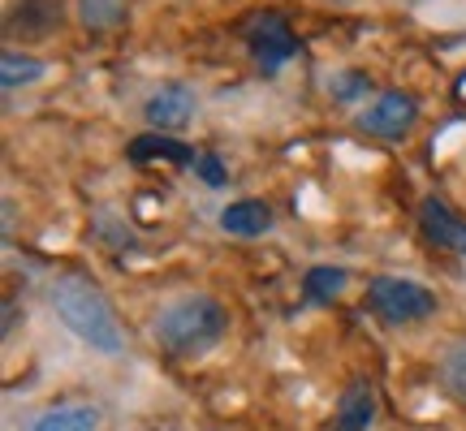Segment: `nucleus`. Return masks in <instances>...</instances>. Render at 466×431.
I'll use <instances>...</instances> for the list:
<instances>
[{"instance_id":"f257e3e1","label":"nucleus","mask_w":466,"mask_h":431,"mask_svg":"<svg viewBox=\"0 0 466 431\" xmlns=\"http://www.w3.org/2000/svg\"><path fill=\"white\" fill-rule=\"evenodd\" d=\"M52 311L66 324L78 341H86L91 349H100L108 358H116L126 349V332H121V319H116L113 302L100 285L83 276V272H61L52 281Z\"/></svg>"},{"instance_id":"f03ea898","label":"nucleus","mask_w":466,"mask_h":431,"mask_svg":"<svg viewBox=\"0 0 466 431\" xmlns=\"http://www.w3.org/2000/svg\"><path fill=\"white\" fill-rule=\"evenodd\" d=\"M225 332H229V311L212 294H186L168 302L151 324V336L168 358H203L225 341Z\"/></svg>"},{"instance_id":"7ed1b4c3","label":"nucleus","mask_w":466,"mask_h":431,"mask_svg":"<svg viewBox=\"0 0 466 431\" xmlns=\"http://www.w3.org/2000/svg\"><path fill=\"white\" fill-rule=\"evenodd\" d=\"M367 302H371V311H376L384 324H393V328L419 324V319L436 316V306H441L428 285L406 281V276H376V281L367 285Z\"/></svg>"},{"instance_id":"20e7f679","label":"nucleus","mask_w":466,"mask_h":431,"mask_svg":"<svg viewBox=\"0 0 466 431\" xmlns=\"http://www.w3.org/2000/svg\"><path fill=\"white\" fill-rule=\"evenodd\" d=\"M354 125H359L367 138L401 143V138L419 125V100L410 95V91H380L363 113L354 116Z\"/></svg>"},{"instance_id":"39448f33","label":"nucleus","mask_w":466,"mask_h":431,"mask_svg":"<svg viewBox=\"0 0 466 431\" xmlns=\"http://www.w3.org/2000/svg\"><path fill=\"white\" fill-rule=\"evenodd\" d=\"M247 48H250V61L264 74H277V69H285L299 56V35H294V26L281 14L268 9V14H255L247 22Z\"/></svg>"},{"instance_id":"423d86ee","label":"nucleus","mask_w":466,"mask_h":431,"mask_svg":"<svg viewBox=\"0 0 466 431\" xmlns=\"http://www.w3.org/2000/svg\"><path fill=\"white\" fill-rule=\"evenodd\" d=\"M199 108V95L190 83H160L151 91V100L143 104V116H147L151 130L160 134H173V130H186L190 116Z\"/></svg>"},{"instance_id":"0eeeda50","label":"nucleus","mask_w":466,"mask_h":431,"mask_svg":"<svg viewBox=\"0 0 466 431\" xmlns=\"http://www.w3.org/2000/svg\"><path fill=\"white\" fill-rule=\"evenodd\" d=\"M419 229L432 242L436 250H450V255H466V220L450 212L445 199H423L419 203Z\"/></svg>"},{"instance_id":"6e6552de","label":"nucleus","mask_w":466,"mask_h":431,"mask_svg":"<svg viewBox=\"0 0 466 431\" xmlns=\"http://www.w3.org/2000/svg\"><path fill=\"white\" fill-rule=\"evenodd\" d=\"M66 22V0H14L9 5V35L48 39Z\"/></svg>"},{"instance_id":"1a4fd4ad","label":"nucleus","mask_w":466,"mask_h":431,"mask_svg":"<svg viewBox=\"0 0 466 431\" xmlns=\"http://www.w3.org/2000/svg\"><path fill=\"white\" fill-rule=\"evenodd\" d=\"M376 418V393L367 380H354L346 384V393L337 397V410H333V427L329 431H367Z\"/></svg>"},{"instance_id":"9d476101","label":"nucleus","mask_w":466,"mask_h":431,"mask_svg":"<svg viewBox=\"0 0 466 431\" xmlns=\"http://www.w3.org/2000/svg\"><path fill=\"white\" fill-rule=\"evenodd\" d=\"M134 165H147V160H168V165H199V151L186 147L182 138H173V134H138L130 147H126Z\"/></svg>"},{"instance_id":"9b49d317","label":"nucleus","mask_w":466,"mask_h":431,"mask_svg":"<svg viewBox=\"0 0 466 431\" xmlns=\"http://www.w3.org/2000/svg\"><path fill=\"white\" fill-rule=\"evenodd\" d=\"M220 229L233 233V237H259L264 229H272V207L259 199L229 203V207L220 212Z\"/></svg>"},{"instance_id":"f8f14e48","label":"nucleus","mask_w":466,"mask_h":431,"mask_svg":"<svg viewBox=\"0 0 466 431\" xmlns=\"http://www.w3.org/2000/svg\"><path fill=\"white\" fill-rule=\"evenodd\" d=\"M44 78H48V65L39 56H31V52L9 48L0 56V83H5V91H22V86H35Z\"/></svg>"},{"instance_id":"ddd939ff","label":"nucleus","mask_w":466,"mask_h":431,"mask_svg":"<svg viewBox=\"0 0 466 431\" xmlns=\"http://www.w3.org/2000/svg\"><path fill=\"white\" fill-rule=\"evenodd\" d=\"M26 431H100V415L91 406H61V410L35 418Z\"/></svg>"},{"instance_id":"4468645a","label":"nucleus","mask_w":466,"mask_h":431,"mask_svg":"<svg viewBox=\"0 0 466 431\" xmlns=\"http://www.w3.org/2000/svg\"><path fill=\"white\" fill-rule=\"evenodd\" d=\"M346 267H329V264H319L311 267L307 276H302V298L307 302H316V306H324V302H333L341 289H346Z\"/></svg>"},{"instance_id":"2eb2a0df","label":"nucleus","mask_w":466,"mask_h":431,"mask_svg":"<svg viewBox=\"0 0 466 431\" xmlns=\"http://www.w3.org/2000/svg\"><path fill=\"white\" fill-rule=\"evenodd\" d=\"M78 22L86 31H116L126 22V0H78Z\"/></svg>"},{"instance_id":"dca6fc26","label":"nucleus","mask_w":466,"mask_h":431,"mask_svg":"<svg viewBox=\"0 0 466 431\" xmlns=\"http://www.w3.org/2000/svg\"><path fill=\"white\" fill-rule=\"evenodd\" d=\"M441 384H445V393L453 401L466 406V341H453L445 349V358H441Z\"/></svg>"},{"instance_id":"f3484780","label":"nucleus","mask_w":466,"mask_h":431,"mask_svg":"<svg viewBox=\"0 0 466 431\" xmlns=\"http://www.w3.org/2000/svg\"><path fill=\"white\" fill-rule=\"evenodd\" d=\"M329 91H333L341 104H354V100H363L367 91H371V83H367V74L346 69V74H333V78H329Z\"/></svg>"},{"instance_id":"a211bd4d","label":"nucleus","mask_w":466,"mask_h":431,"mask_svg":"<svg viewBox=\"0 0 466 431\" xmlns=\"http://www.w3.org/2000/svg\"><path fill=\"white\" fill-rule=\"evenodd\" d=\"M195 173H199L208 185H225V168H220L217 155H199V165H195Z\"/></svg>"}]
</instances>
